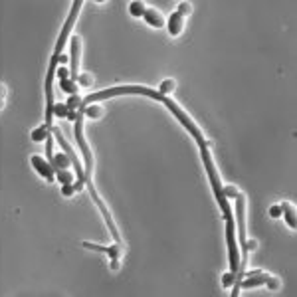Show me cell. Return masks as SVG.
Instances as JSON below:
<instances>
[{
  "mask_svg": "<svg viewBox=\"0 0 297 297\" xmlns=\"http://www.w3.org/2000/svg\"><path fill=\"white\" fill-rule=\"evenodd\" d=\"M103 105L101 103H91V105H87L85 109H83V117H89V119H93V121H97V119H101L103 117Z\"/></svg>",
  "mask_w": 297,
  "mask_h": 297,
  "instance_id": "cell-10",
  "label": "cell"
},
{
  "mask_svg": "<svg viewBox=\"0 0 297 297\" xmlns=\"http://www.w3.org/2000/svg\"><path fill=\"white\" fill-rule=\"evenodd\" d=\"M264 285H265L269 291H278V289L281 287V281H280L276 276H269V278H267V281H265Z\"/></svg>",
  "mask_w": 297,
  "mask_h": 297,
  "instance_id": "cell-18",
  "label": "cell"
},
{
  "mask_svg": "<svg viewBox=\"0 0 297 297\" xmlns=\"http://www.w3.org/2000/svg\"><path fill=\"white\" fill-rule=\"evenodd\" d=\"M50 131H52V129H50V127L46 125V123H44L42 127H38V129L32 131V141H34V143H42V141H46L50 135H52Z\"/></svg>",
  "mask_w": 297,
  "mask_h": 297,
  "instance_id": "cell-12",
  "label": "cell"
},
{
  "mask_svg": "<svg viewBox=\"0 0 297 297\" xmlns=\"http://www.w3.org/2000/svg\"><path fill=\"white\" fill-rule=\"evenodd\" d=\"M143 20H145L151 28H163V26H165L163 14H161L159 10H155V8H147L145 14H143Z\"/></svg>",
  "mask_w": 297,
  "mask_h": 297,
  "instance_id": "cell-7",
  "label": "cell"
},
{
  "mask_svg": "<svg viewBox=\"0 0 297 297\" xmlns=\"http://www.w3.org/2000/svg\"><path fill=\"white\" fill-rule=\"evenodd\" d=\"M56 78H58V82L67 80V78H69V69H67L66 66H58V69H56Z\"/></svg>",
  "mask_w": 297,
  "mask_h": 297,
  "instance_id": "cell-20",
  "label": "cell"
},
{
  "mask_svg": "<svg viewBox=\"0 0 297 297\" xmlns=\"http://www.w3.org/2000/svg\"><path fill=\"white\" fill-rule=\"evenodd\" d=\"M236 281V276L232 274V271H228V274L222 276V287H232Z\"/></svg>",
  "mask_w": 297,
  "mask_h": 297,
  "instance_id": "cell-19",
  "label": "cell"
},
{
  "mask_svg": "<svg viewBox=\"0 0 297 297\" xmlns=\"http://www.w3.org/2000/svg\"><path fill=\"white\" fill-rule=\"evenodd\" d=\"M66 105H67V111H78V113H80L82 99H80L78 95H69V97H67V101H66Z\"/></svg>",
  "mask_w": 297,
  "mask_h": 297,
  "instance_id": "cell-15",
  "label": "cell"
},
{
  "mask_svg": "<svg viewBox=\"0 0 297 297\" xmlns=\"http://www.w3.org/2000/svg\"><path fill=\"white\" fill-rule=\"evenodd\" d=\"M269 216H271V218H281V208H280V204L269 206Z\"/></svg>",
  "mask_w": 297,
  "mask_h": 297,
  "instance_id": "cell-23",
  "label": "cell"
},
{
  "mask_svg": "<svg viewBox=\"0 0 297 297\" xmlns=\"http://www.w3.org/2000/svg\"><path fill=\"white\" fill-rule=\"evenodd\" d=\"M73 194H76V188H73V182H71V184H62V196L71 198Z\"/></svg>",
  "mask_w": 297,
  "mask_h": 297,
  "instance_id": "cell-21",
  "label": "cell"
},
{
  "mask_svg": "<svg viewBox=\"0 0 297 297\" xmlns=\"http://www.w3.org/2000/svg\"><path fill=\"white\" fill-rule=\"evenodd\" d=\"M222 190H224V196H226V198H236V196L240 194L236 186H222Z\"/></svg>",
  "mask_w": 297,
  "mask_h": 297,
  "instance_id": "cell-22",
  "label": "cell"
},
{
  "mask_svg": "<svg viewBox=\"0 0 297 297\" xmlns=\"http://www.w3.org/2000/svg\"><path fill=\"white\" fill-rule=\"evenodd\" d=\"M269 274L265 271H250V274H244V278L240 280V289H254V287H262L265 281H267Z\"/></svg>",
  "mask_w": 297,
  "mask_h": 297,
  "instance_id": "cell-5",
  "label": "cell"
},
{
  "mask_svg": "<svg viewBox=\"0 0 297 297\" xmlns=\"http://www.w3.org/2000/svg\"><path fill=\"white\" fill-rule=\"evenodd\" d=\"M80 36H73L71 38V50H69V60H71V67H69V78L73 82H78L80 78Z\"/></svg>",
  "mask_w": 297,
  "mask_h": 297,
  "instance_id": "cell-4",
  "label": "cell"
},
{
  "mask_svg": "<svg viewBox=\"0 0 297 297\" xmlns=\"http://www.w3.org/2000/svg\"><path fill=\"white\" fill-rule=\"evenodd\" d=\"M73 188H76V192H82L85 188V181H73Z\"/></svg>",
  "mask_w": 297,
  "mask_h": 297,
  "instance_id": "cell-25",
  "label": "cell"
},
{
  "mask_svg": "<svg viewBox=\"0 0 297 297\" xmlns=\"http://www.w3.org/2000/svg\"><path fill=\"white\" fill-rule=\"evenodd\" d=\"M190 12H192V4L190 2H181L179 8L172 12L170 18L165 22V26H166V30H168V34L172 38H179L182 34V30H184V20H186V16H190Z\"/></svg>",
  "mask_w": 297,
  "mask_h": 297,
  "instance_id": "cell-2",
  "label": "cell"
},
{
  "mask_svg": "<svg viewBox=\"0 0 297 297\" xmlns=\"http://www.w3.org/2000/svg\"><path fill=\"white\" fill-rule=\"evenodd\" d=\"M145 4L143 2H137V0H135V2H131L129 4V14L133 16V18H143V14H145Z\"/></svg>",
  "mask_w": 297,
  "mask_h": 297,
  "instance_id": "cell-14",
  "label": "cell"
},
{
  "mask_svg": "<svg viewBox=\"0 0 297 297\" xmlns=\"http://www.w3.org/2000/svg\"><path fill=\"white\" fill-rule=\"evenodd\" d=\"M78 83H82L83 87H87V85H91V78H89V76H82V73H80V78H78Z\"/></svg>",
  "mask_w": 297,
  "mask_h": 297,
  "instance_id": "cell-24",
  "label": "cell"
},
{
  "mask_svg": "<svg viewBox=\"0 0 297 297\" xmlns=\"http://www.w3.org/2000/svg\"><path fill=\"white\" fill-rule=\"evenodd\" d=\"M109 267H111L113 271H117V269H119V260H111V262H109Z\"/></svg>",
  "mask_w": 297,
  "mask_h": 297,
  "instance_id": "cell-26",
  "label": "cell"
},
{
  "mask_svg": "<svg viewBox=\"0 0 297 297\" xmlns=\"http://www.w3.org/2000/svg\"><path fill=\"white\" fill-rule=\"evenodd\" d=\"M280 208H281V216L285 218V224H287V228L295 230V228H297V222H295V208H293L289 202H281V204H280Z\"/></svg>",
  "mask_w": 297,
  "mask_h": 297,
  "instance_id": "cell-8",
  "label": "cell"
},
{
  "mask_svg": "<svg viewBox=\"0 0 297 297\" xmlns=\"http://www.w3.org/2000/svg\"><path fill=\"white\" fill-rule=\"evenodd\" d=\"M175 87H177L175 80H163V83L159 85V93H161V95H166V93H170Z\"/></svg>",
  "mask_w": 297,
  "mask_h": 297,
  "instance_id": "cell-17",
  "label": "cell"
},
{
  "mask_svg": "<svg viewBox=\"0 0 297 297\" xmlns=\"http://www.w3.org/2000/svg\"><path fill=\"white\" fill-rule=\"evenodd\" d=\"M56 181L60 184H71L76 179H73V172H69V168H67V170H56Z\"/></svg>",
  "mask_w": 297,
  "mask_h": 297,
  "instance_id": "cell-13",
  "label": "cell"
},
{
  "mask_svg": "<svg viewBox=\"0 0 297 297\" xmlns=\"http://www.w3.org/2000/svg\"><path fill=\"white\" fill-rule=\"evenodd\" d=\"M236 218H238V248H240V264H238V271H236V281H234V291L232 297L240 295V280L244 278V271L248 265V258H250V252H248V236H246V198L244 194L236 196Z\"/></svg>",
  "mask_w": 297,
  "mask_h": 297,
  "instance_id": "cell-1",
  "label": "cell"
},
{
  "mask_svg": "<svg viewBox=\"0 0 297 297\" xmlns=\"http://www.w3.org/2000/svg\"><path fill=\"white\" fill-rule=\"evenodd\" d=\"M50 165L54 166V170H67L71 166V159L66 153H58V155H54V159H52Z\"/></svg>",
  "mask_w": 297,
  "mask_h": 297,
  "instance_id": "cell-9",
  "label": "cell"
},
{
  "mask_svg": "<svg viewBox=\"0 0 297 297\" xmlns=\"http://www.w3.org/2000/svg\"><path fill=\"white\" fill-rule=\"evenodd\" d=\"M60 89L64 93H67V95H76L78 89H80V85H78V82H73L71 78H67V80H62L60 82Z\"/></svg>",
  "mask_w": 297,
  "mask_h": 297,
  "instance_id": "cell-11",
  "label": "cell"
},
{
  "mask_svg": "<svg viewBox=\"0 0 297 297\" xmlns=\"http://www.w3.org/2000/svg\"><path fill=\"white\" fill-rule=\"evenodd\" d=\"M82 246L85 250H91V252H101V254H107L109 260H119L121 256V244L115 242L113 246H97V244H91V242H82Z\"/></svg>",
  "mask_w": 297,
  "mask_h": 297,
  "instance_id": "cell-6",
  "label": "cell"
},
{
  "mask_svg": "<svg viewBox=\"0 0 297 297\" xmlns=\"http://www.w3.org/2000/svg\"><path fill=\"white\" fill-rule=\"evenodd\" d=\"M54 117H60V119L67 117V105L64 101H56L54 103Z\"/></svg>",
  "mask_w": 297,
  "mask_h": 297,
  "instance_id": "cell-16",
  "label": "cell"
},
{
  "mask_svg": "<svg viewBox=\"0 0 297 297\" xmlns=\"http://www.w3.org/2000/svg\"><path fill=\"white\" fill-rule=\"evenodd\" d=\"M30 163H32V168L38 172V175H40L46 182H54V181H56V170H54V166L50 165L46 159L34 155V157L30 159Z\"/></svg>",
  "mask_w": 297,
  "mask_h": 297,
  "instance_id": "cell-3",
  "label": "cell"
}]
</instances>
